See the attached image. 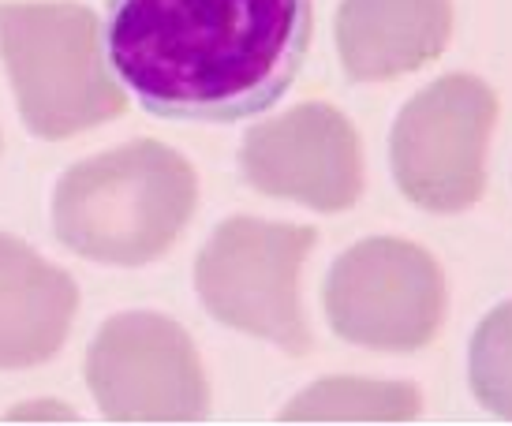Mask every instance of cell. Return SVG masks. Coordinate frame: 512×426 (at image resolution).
<instances>
[{
	"label": "cell",
	"instance_id": "cell-12",
	"mask_svg": "<svg viewBox=\"0 0 512 426\" xmlns=\"http://www.w3.org/2000/svg\"><path fill=\"white\" fill-rule=\"evenodd\" d=\"M468 378L486 412L512 419V299L486 314L475 329Z\"/></svg>",
	"mask_w": 512,
	"mask_h": 426
},
{
	"label": "cell",
	"instance_id": "cell-8",
	"mask_svg": "<svg viewBox=\"0 0 512 426\" xmlns=\"http://www.w3.org/2000/svg\"><path fill=\"white\" fill-rule=\"evenodd\" d=\"M243 176L277 199L307 202L322 213L348 210L363 191L359 135L333 105H299L251 128L243 139Z\"/></svg>",
	"mask_w": 512,
	"mask_h": 426
},
{
	"label": "cell",
	"instance_id": "cell-6",
	"mask_svg": "<svg viewBox=\"0 0 512 426\" xmlns=\"http://www.w3.org/2000/svg\"><path fill=\"white\" fill-rule=\"evenodd\" d=\"M326 314L344 341L382 352H412L438 337L445 277L408 240L378 236L344 251L326 277Z\"/></svg>",
	"mask_w": 512,
	"mask_h": 426
},
{
	"label": "cell",
	"instance_id": "cell-9",
	"mask_svg": "<svg viewBox=\"0 0 512 426\" xmlns=\"http://www.w3.org/2000/svg\"><path fill=\"white\" fill-rule=\"evenodd\" d=\"M449 30V0H344L337 49L352 79H389L438 57Z\"/></svg>",
	"mask_w": 512,
	"mask_h": 426
},
{
	"label": "cell",
	"instance_id": "cell-4",
	"mask_svg": "<svg viewBox=\"0 0 512 426\" xmlns=\"http://www.w3.org/2000/svg\"><path fill=\"white\" fill-rule=\"evenodd\" d=\"M311 247L314 228L232 217L202 247L195 288L217 322L303 355L311 333L299 307V270Z\"/></svg>",
	"mask_w": 512,
	"mask_h": 426
},
{
	"label": "cell",
	"instance_id": "cell-3",
	"mask_svg": "<svg viewBox=\"0 0 512 426\" xmlns=\"http://www.w3.org/2000/svg\"><path fill=\"white\" fill-rule=\"evenodd\" d=\"M0 53L19 113L42 139H68L128 105L98 19L79 4H0Z\"/></svg>",
	"mask_w": 512,
	"mask_h": 426
},
{
	"label": "cell",
	"instance_id": "cell-11",
	"mask_svg": "<svg viewBox=\"0 0 512 426\" xmlns=\"http://www.w3.org/2000/svg\"><path fill=\"white\" fill-rule=\"evenodd\" d=\"M419 412V397L412 385L378 382H318L285 408V419H412Z\"/></svg>",
	"mask_w": 512,
	"mask_h": 426
},
{
	"label": "cell",
	"instance_id": "cell-1",
	"mask_svg": "<svg viewBox=\"0 0 512 426\" xmlns=\"http://www.w3.org/2000/svg\"><path fill=\"white\" fill-rule=\"evenodd\" d=\"M113 75L165 120H243L281 101L311 45V0H109Z\"/></svg>",
	"mask_w": 512,
	"mask_h": 426
},
{
	"label": "cell",
	"instance_id": "cell-2",
	"mask_svg": "<svg viewBox=\"0 0 512 426\" xmlns=\"http://www.w3.org/2000/svg\"><path fill=\"white\" fill-rule=\"evenodd\" d=\"M195 172L165 142L139 139L79 161L53 191V232L83 258L143 266L195 213Z\"/></svg>",
	"mask_w": 512,
	"mask_h": 426
},
{
	"label": "cell",
	"instance_id": "cell-5",
	"mask_svg": "<svg viewBox=\"0 0 512 426\" xmlns=\"http://www.w3.org/2000/svg\"><path fill=\"white\" fill-rule=\"evenodd\" d=\"M498 120L494 90L475 75H445L419 90L393 124V176L430 213H460L486 187V146Z\"/></svg>",
	"mask_w": 512,
	"mask_h": 426
},
{
	"label": "cell",
	"instance_id": "cell-10",
	"mask_svg": "<svg viewBox=\"0 0 512 426\" xmlns=\"http://www.w3.org/2000/svg\"><path fill=\"white\" fill-rule=\"evenodd\" d=\"M79 292L27 243L0 236V370L45 363L72 329Z\"/></svg>",
	"mask_w": 512,
	"mask_h": 426
},
{
	"label": "cell",
	"instance_id": "cell-7",
	"mask_svg": "<svg viewBox=\"0 0 512 426\" xmlns=\"http://www.w3.org/2000/svg\"><path fill=\"white\" fill-rule=\"evenodd\" d=\"M86 382L116 423H187L210 408L195 344L161 314L109 318L86 359Z\"/></svg>",
	"mask_w": 512,
	"mask_h": 426
}]
</instances>
